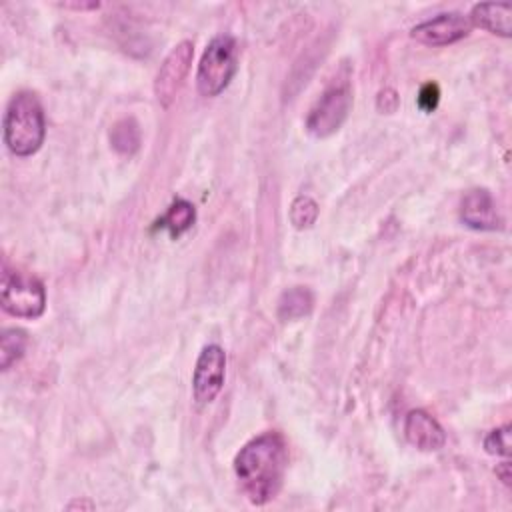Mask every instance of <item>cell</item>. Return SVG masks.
<instances>
[{"label":"cell","instance_id":"obj_1","mask_svg":"<svg viewBox=\"0 0 512 512\" xmlns=\"http://www.w3.org/2000/svg\"><path fill=\"white\" fill-rule=\"evenodd\" d=\"M286 464L288 450L284 438L278 432H264L236 454L234 472L248 500L262 506L280 492Z\"/></svg>","mask_w":512,"mask_h":512},{"label":"cell","instance_id":"obj_2","mask_svg":"<svg viewBox=\"0 0 512 512\" xmlns=\"http://www.w3.org/2000/svg\"><path fill=\"white\" fill-rule=\"evenodd\" d=\"M46 120L40 100L32 92H18L4 114V142L16 156H32L44 142Z\"/></svg>","mask_w":512,"mask_h":512},{"label":"cell","instance_id":"obj_3","mask_svg":"<svg viewBox=\"0 0 512 512\" xmlns=\"http://www.w3.org/2000/svg\"><path fill=\"white\" fill-rule=\"evenodd\" d=\"M236 72V42L228 34L214 36L206 46L196 74V86L204 96H218Z\"/></svg>","mask_w":512,"mask_h":512},{"label":"cell","instance_id":"obj_4","mask_svg":"<svg viewBox=\"0 0 512 512\" xmlns=\"http://www.w3.org/2000/svg\"><path fill=\"white\" fill-rule=\"evenodd\" d=\"M46 306V292L38 278L22 272H4L2 308L16 318H38Z\"/></svg>","mask_w":512,"mask_h":512},{"label":"cell","instance_id":"obj_5","mask_svg":"<svg viewBox=\"0 0 512 512\" xmlns=\"http://www.w3.org/2000/svg\"><path fill=\"white\" fill-rule=\"evenodd\" d=\"M350 104H352V94H350L348 84L330 86L318 98V102L312 106V110L306 118L308 132L316 138H326V136L334 134L346 120Z\"/></svg>","mask_w":512,"mask_h":512},{"label":"cell","instance_id":"obj_6","mask_svg":"<svg viewBox=\"0 0 512 512\" xmlns=\"http://www.w3.org/2000/svg\"><path fill=\"white\" fill-rule=\"evenodd\" d=\"M192 58H194L192 42L182 40L180 44H176L168 52V56L160 64V70H158L156 80H154V94H156V100L164 108H168L172 104V100L176 98L178 90L182 88V84H184V80L188 76Z\"/></svg>","mask_w":512,"mask_h":512},{"label":"cell","instance_id":"obj_7","mask_svg":"<svg viewBox=\"0 0 512 512\" xmlns=\"http://www.w3.org/2000/svg\"><path fill=\"white\" fill-rule=\"evenodd\" d=\"M224 372H226V354L218 344H208L202 348L194 376H192V392L194 400L204 406L210 404L224 386Z\"/></svg>","mask_w":512,"mask_h":512},{"label":"cell","instance_id":"obj_8","mask_svg":"<svg viewBox=\"0 0 512 512\" xmlns=\"http://www.w3.org/2000/svg\"><path fill=\"white\" fill-rule=\"evenodd\" d=\"M472 30V22L468 16L460 12H444L436 18H430L410 30V36L426 46H446L452 44Z\"/></svg>","mask_w":512,"mask_h":512},{"label":"cell","instance_id":"obj_9","mask_svg":"<svg viewBox=\"0 0 512 512\" xmlns=\"http://www.w3.org/2000/svg\"><path fill=\"white\" fill-rule=\"evenodd\" d=\"M460 216L466 226L474 230H500L502 228V216L496 208V202L488 190L476 188L470 190L460 208Z\"/></svg>","mask_w":512,"mask_h":512},{"label":"cell","instance_id":"obj_10","mask_svg":"<svg viewBox=\"0 0 512 512\" xmlns=\"http://www.w3.org/2000/svg\"><path fill=\"white\" fill-rule=\"evenodd\" d=\"M406 440L424 452L440 450L446 442L444 428L424 410H412L404 422Z\"/></svg>","mask_w":512,"mask_h":512},{"label":"cell","instance_id":"obj_11","mask_svg":"<svg viewBox=\"0 0 512 512\" xmlns=\"http://www.w3.org/2000/svg\"><path fill=\"white\" fill-rule=\"evenodd\" d=\"M468 18L472 24H476L492 34H498L502 38H508L512 32V6L510 4H494V2L476 4Z\"/></svg>","mask_w":512,"mask_h":512},{"label":"cell","instance_id":"obj_12","mask_svg":"<svg viewBox=\"0 0 512 512\" xmlns=\"http://www.w3.org/2000/svg\"><path fill=\"white\" fill-rule=\"evenodd\" d=\"M314 304V296L304 286H294L286 290L278 300V316L282 320H296L310 314Z\"/></svg>","mask_w":512,"mask_h":512},{"label":"cell","instance_id":"obj_13","mask_svg":"<svg viewBox=\"0 0 512 512\" xmlns=\"http://www.w3.org/2000/svg\"><path fill=\"white\" fill-rule=\"evenodd\" d=\"M194 218H196V212H194V206L182 198L174 200L172 206L168 208V212L160 218V226L166 228L170 232V236H180L184 234L192 224H194Z\"/></svg>","mask_w":512,"mask_h":512},{"label":"cell","instance_id":"obj_14","mask_svg":"<svg viewBox=\"0 0 512 512\" xmlns=\"http://www.w3.org/2000/svg\"><path fill=\"white\" fill-rule=\"evenodd\" d=\"M28 336L20 328H6L0 336V368L8 370L14 362H18L26 350Z\"/></svg>","mask_w":512,"mask_h":512},{"label":"cell","instance_id":"obj_15","mask_svg":"<svg viewBox=\"0 0 512 512\" xmlns=\"http://www.w3.org/2000/svg\"><path fill=\"white\" fill-rule=\"evenodd\" d=\"M112 146L122 154H132L140 146V130L132 118L118 120L110 130Z\"/></svg>","mask_w":512,"mask_h":512},{"label":"cell","instance_id":"obj_16","mask_svg":"<svg viewBox=\"0 0 512 512\" xmlns=\"http://www.w3.org/2000/svg\"><path fill=\"white\" fill-rule=\"evenodd\" d=\"M318 218V204L310 196H298L294 198L290 206V222L298 230L310 228Z\"/></svg>","mask_w":512,"mask_h":512},{"label":"cell","instance_id":"obj_17","mask_svg":"<svg viewBox=\"0 0 512 512\" xmlns=\"http://www.w3.org/2000/svg\"><path fill=\"white\" fill-rule=\"evenodd\" d=\"M484 448L488 454L508 456L510 454V426L506 424V426L492 430L484 440Z\"/></svg>","mask_w":512,"mask_h":512},{"label":"cell","instance_id":"obj_18","mask_svg":"<svg viewBox=\"0 0 512 512\" xmlns=\"http://www.w3.org/2000/svg\"><path fill=\"white\" fill-rule=\"evenodd\" d=\"M438 100H440V88L436 82H426L420 92H418V108L422 112H432L436 110L438 106Z\"/></svg>","mask_w":512,"mask_h":512},{"label":"cell","instance_id":"obj_19","mask_svg":"<svg viewBox=\"0 0 512 512\" xmlns=\"http://www.w3.org/2000/svg\"><path fill=\"white\" fill-rule=\"evenodd\" d=\"M396 106H398V96L392 88H386L378 94V110L390 114V112L396 110Z\"/></svg>","mask_w":512,"mask_h":512}]
</instances>
